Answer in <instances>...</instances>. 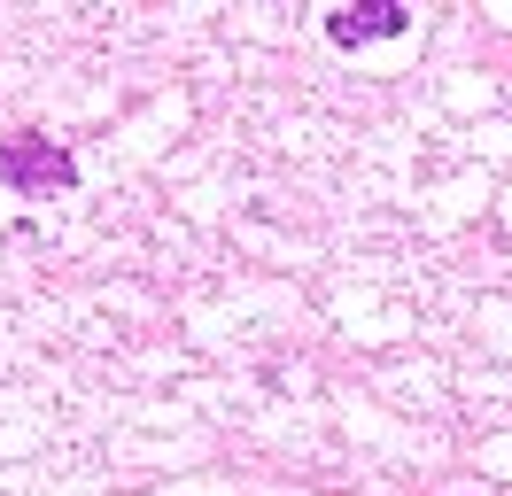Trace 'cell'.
<instances>
[{
	"instance_id": "7a4b0ae2",
	"label": "cell",
	"mask_w": 512,
	"mask_h": 496,
	"mask_svg": "<svg viewBox=\"0 0 512 496\" xmlns=\"http://www.w3.org/2000/svg\"><path fill=\"white\" fill-rule=\"evenodd\" d=\"M396 31H404V8H342V16H334V39H342V47L396 39Z\"/></svg>"
},
{
	"instance_id": "6da1fadb",
	"label": "cell",
	"mask_w": 512,
	"mask_h": 496,
	"mask_svg": "<svg viewBox=\"0 0 512 496\" xmlns=\"http://www.w3.org/2000/svg\"><path fill=\"white\" fill-rule=\"evenodd\" d=\"M0 179L24 186V194H63V186H70V155L47 148L39 132H16V140L0 148Z\"/></svg>"
}]
</instances>
